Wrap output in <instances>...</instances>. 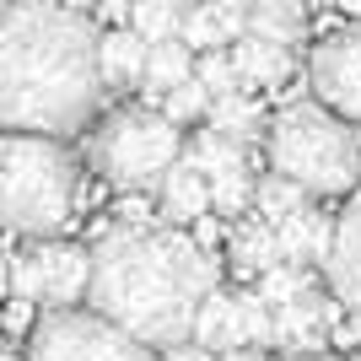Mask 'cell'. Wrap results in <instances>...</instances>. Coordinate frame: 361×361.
I'll use <instances>...</instances> for the list:
<instances>
[{
    "label": "cell",
    "mask_w": 361,
    "mask_h": 361,
    "mask_svg": "<svg viewBox=\"0 0 361 361\" xmlns=\"http://www.w3.org/2000/svg\"><path fill=\"white\" fill-rule=\"evenodd\" d=\"M87 11L60 0H11L0 16V130L71 140L108 103Z\"/></svg>",
    "instance_id": "1"
},
{
    "label": "cell",
    "mask_w": 361,
    "mask_h": 361,
    "mask_svg": "<svg viewBox=\"0 0 361 361\" xmlns=\"http://www.w3.org/2000/svg\"><path fill=\"white\" fill-rule=\"evenodd\" d=\"M216 291V259L178 226H119L92 243L87 307L167 350L195 334L200 302Z\"/></svg>",
    "instance_id": "2"
},
{
    "label": "cell",
    "mask_w": 361,
    "mask_h": 361,
    "mask_svg": "<svg viewBox=\"0 0 361 361\" xmlns=\"http://www.w3.org/2000/svg\"><path fill=\"white\" fill-rule=\"evenodd\" d=\"M81 162L54 135L0 130V232L54 238L75 216Z\"/></svg>",
    "instance_id": "3"
},
{
    "label": "cell",
    "mask_w": 361,
    "mask_h": 361,
    "mask_svg": "<svg viewBox=\"0 0 361 361\" xmlns=\"http://www.w3.org/2000/svg\"><path fill=\"white\" fill-rule=\"evenodd\" d=\"M264 151H270V173L302 183L313 200L356 195L361 183V130L340 119L334 108H324L318 97L281 108L270 119Z\"/></svg>",
    "instance_id": "4"
},
{
    "label": "cell",
    "mask_w": 361,
    "mask_h": 361,
    "mask_svg": "<svg viewBox=\"0 0 361 361\" xmlns=\"http://www.w3.org/2000/svg\"><path fill=\"white\" fill-rule=\"evenodd\" d=\"M87 162L97 178H108L124 195L162 189V178L183 162V124H173L151 103L108 108L87 135Z\"/></svg>",
    "instance_id": "5"
},
{
    "label": "cell",
    "mask_w": 361,
    "mask_h": 361,
    "mask_svg": "<svg viewBox=\"0 0 361 361\" xmlns=\"http://www.w3.org/2000/svg\"><path fill=\"white\" fill-rule=\"evenodd\" d=\"M22 361H157V350L81 302V307H44V318L27 329Z\"/></svg>",
    "instance_id": "6"
},
{
    "label": "cell",
    "mask_w": 361,
    "mask_h": 361,
    "mask_svg": "<svg viewBox=\"0 0 361 361\" xmlns=\"http://www.w3.org/2000/svg\"><path fill=\"white\" fill-rule=\"evenodd\" d=\"M92 281V248L81 243H38L11 264V297L32 307H81Z\"/></svg>",
    "instance_id": "7"
},
{
    "label": "cell",
    "mask_w": 361,
    "mask_h": 361,
    "mask_svg": "<svg viewBox=\"0 0 361 361\" xmlns=\"http://www.w3.org/2000/svg\"><path fill=\"white\" fill-rule=\"evenodd\" d=\"M307 92H313L324 108H334L340 119L361 124V22L324 32L307 54Z\"/></svg>",
    "instance_id": "8"
},
{
    "label": "cell",
    "mask_w": 361,
    "mask_h": 361,
    "mask_svg": "<svg viewBox=\"0 0 361 361\" xmlns=\"http://www.w3.org/2000/svg\"><path fill=\"white\" fill-rule=\"evenodd\" d=\"M324 281H329L334 302L350 318H361V195L334 216V243H329V259H324Z\"/></svg>",
    "instance_id": "9"
},
{
    "label": "cell",
    "mask_w": 361,
    "mask_h": 361,
    "mask_svg": "<svg viewBox=\"0 0 361 361\" xmlns=\"http://www.w3.org/2000/svg\"><path fill=\"white\" fill-rule=\"evenodd\" d=\"M146 54L151 44L140 38L135 27H108L97 38V71H103V87L108 92H130L146 81Z\"/></svg>",
    "instance_id": "10"
},
{
    "label": "cell",
    "mask_w": 361,
    "mask_h": 361,
    "mask_svg": "<svg viewBox=\"0 0 361 361\" xmlns=\"http://www.w3.org/2000/svg\"><path fill=\"white\" fill-rule=\"evenodd\" d=\"M324 329H329V302L318 297L313 286L302 291L297 302L275 307V345L291 350V356H307V350L324 345Z\"/></svg>",
    "instance_id": "11"
},
{
    "label": "cell",
    "mask_w": 361,
    "mask_h": 361,
    "mask_svg": "<svg viewBox=\"0 0 361 361\" xmlns=\"http://www.w3.org/2000/svg\"><path fill=\"white\" fill-rule=\"evenodd\" d=\"M162 221L167 226H195V221H205V216L216 211L211 205V178L205 173H195L189 162H178L173 173L162 178Z\"/></svg>",
    "instance_id": "12"
},
{
    "label": "cell",
    "mask_w": 361,
    "mask_h": 361,
    "mask_svg": "<svg viewBox=\"0 0 361 361\" xmlns=\"http://www.w3.org/2000/svg\"><path fill=\"white\" fill-rule=\"evenodd\" d=\"M232 65H238V81L248 92H270V87H281V81L291 75V49L243 32L238 44H232Z\"/></svg>",
    "instance_id": "13"
},
{
    "label": "cell",
    "mask_w": 361,
    "mask_h": 361,
    "mask_svg": "<svg viewBox=\"0 0 361 361\" xmlns=\"http://www.w3.org/2000/svg\"><path fill=\"white\" fill-rule=\"evenodd\" d=\"M275 232H281V254H286V264H297V270L329 259V243H334V221H329V216H318V211L302 205V211L286 216Z\"/></svg>",
    "instance_id": "14"
},
{
    "label": "cell",
    "mask_w": 361,
    "mask_h": 361,
    "mask_svg": "<svg viewBox=\"0 0 361 361\" xmlns=\"http://www.w3.org/2000/svg\"><path fill=\"white\" fill-rule=\"evenodd\" d=\"M248 32L297 49L307 38V0H248Z\"/></svg>",
    "instance_id": "15"
},
{
    "label": "cell",
    "mask_w": 361,
    "mask_h": 361,
    "mask_svg": "<svg viewBox=\"0 0 361 361\" xmlns=\"http://www.w3.org/2000/svg\"><path fill=\"white\" fill-rule=\"evenodd\" d=\"M232 264L243 275H270L275 264H286L281 254V232H275L264 216H248V221L232 226Z\"/></svg>",
    "instance_id": "16"
},
{
    "label": "cell",
    "mask_w": 361,
    "mask_h": 361,
    "mask_svg": "<svg viewBox=\"0 0 361 361\" xmlns=\"http://www.w3.org/2000/svg\"><path fill=\"white\" fill-rule=\"evenodd\" d=\"M189 75H195V49L183 44V38H167V44H151L140 92H146V103H151V108H162V97H167L173 87H183Z\"/></svg>",
    "instance_id": "17"
},
{
    "label": "cell",
    "mask_w": 361,
    "mask_h": 361,
    "mask_svg": "<svg viewBox=\"0 0 361 361\" xmlns=\"http://www.w3.org/2000/svg\"><path fill=\"white\" fill-rule=\"evenodd\" d=\"M183 162L195 167V173H205L211 183L248 173V157H243V146H238V140H226L221 130H211V124H205L195 140H183Z\"/></svg>",
    "instance_id": "18"
},
{
    "label": "cell",
    "mask_w": 361,
    "mask_h": 361,
    "mask_svg": "<svg viewBox=\"0 0 361 361\" xmlns=\"http://www.w3.org/2000/svg\"><path fill=\"white\" fill-rule=\"evenodd\" d=\"M195 345L216 350V356H226V350H243L248 340H243V324H238V302L221 297V291H211V297L200 302L195 313V334H189Z\"/></svg>",
    "instance_id": "19"
},
{
    "label": "cell",
    "mask_w": 361,
    "mask_h": 361,
    "mask_svg": "<svg viewBox=\"0 0 361 361\" xmlns=\"http://www.w3.org/2000/svg\"><path fill=\"white\" fill-rule=\"evenodd\" d=\"M211 130H221L226 140H238V146H254V140L270 135V119H264V108L248 97V92H226L211 103Z\"/></svg>",
    "instance_id": "20"
},
{
    "label": "cell",
    "mask_w": 361,
    "mask_h": 361,
    "mask_svg": "<svg viewBox=\"0 0 361 361\" xmlns=\"http://www.w3.org/2000/svg\"><path fill=\"white\" fill-rule=\"evenodd\" d=\"M189 6H195V0H135L130 27H135L146 44H167V38L183 32V11H189Z\"/></svg>",
    "instance_id": "21"
},
{
    "label": "cell",
    "mask_w": 361,
    "mask_h": 361,
    "mask_svg": "<svg viewBox=\"0 0 361 361\" xmlns=\"http://www.w3.org/2000/svg\"><path fill=\"white\" fill-rule=\"evenodd\" d=\"M307 200H313V195H307L302 183H291V178H281V173H270V178H259V189H254V216H264L270 226H281L286 216H297Z\"/></svg>",
    "instance_id": "22"
},
{
    "label": "cell",
    "mask_w": 361,
    "mask_h": 361,
    "mask_svg": "<svg viewBox=\"0 0 361 361\" xmlns=\"http://www.w3.org/2000/svg\"><path fill=\"white\" fill-rule=\"evenodd\" d=\"M195 81L211 97H226V92H243L238 81V65H232V49H205V54H195Z\"/></svg>",
    "instance_id": "23"
},
{
    "label": "cell",
    "mask_w": 361,
    "mask_h": 361,
    "mask_svg": "<svg viewBox=\"0 0 361 361\" xmlns=\"http://www.w3.org/2000/svg\"><path fill=\"white\" fill-rule=\"evenodd\" d=\"M211 103H216V97L200 87L195 75H189L183 87H173V92L162 97V114H167L173 124H205V119H211Z\"/></svg>",
    "instance_id": "24"
},
{
    "label": "cell",
    "mask_w": 361,
    "mask_h": 361,
    "mask_svg": "<svg viewBox=\"0 0 361 361\" xmlns=\"http://www.w3.org/2000/svg\"><path fill=\"white\" fill-rule=\"evenodd\" d=\"M238 302V324H243V340L248 345H275V307L259 291H243V297H232Z\"/></svg>",
    "instance_id": "25"
},
{
    "label": "cell",
    "mask_w": 361,
    "mask_h": 361,
    "mask_svg": "<svg viewBox=\"0 0 361 361\" xmlns=\"http://www.w3.org/2000/svg\"><path fill=\"white\" fill-rule=\"evenodd\" d=\"M183 44L195 49V54H205V49H226V27L216 22V11L205 6V0H195L189 11H183Z\"/></svg>",
    "instance_id": "26"
},
{
    "label": "cell",
    "mask_w": 361,
    "mask_h": 361,
    "mask_svg": "<svg viewBox=\"0 0 361 361\" xmlns=\"http://www.w3.org/2000/svg\"><path fill=\"white\" fill-rule=\"evenodd\" d=\"M307 286H313V275L297 270V264H275L270 275H259V297L270 302V307H286V302H297Z\"/></svg>",
    "instance_id": "27"
},
{
    "label": "cell",
    "mask_w": 361,
    "mask_h": 361,
    "mask_svg": "<svg viewBox=\"0 0 361 361\" xmlns=\"http://www.w3.org/2000/svg\"><path fill=\"white\" fill-rule=\"evenodd\" d=\"M157 361H216V350L195 345V340H183V345H167V350H157Z\"/></svg>",
    "instance_id": "28"
},
{
    "label": "cell",
    "mask_w": 361,
    "mask_h": 361,
    "mask_svg": "<svg viewBox=\"0 0 361 361\" xmlns=\"http://www.w3.org/2000/svg\"><path fill=\"white\" fill-rule=\"evenodd\" d=\"M130 11H135V0H103L97 16H103L108 27H130Z\"/></svg>",
    "instance_id": "29"
},
{
    "label": "cell",
    "mask_w": 361,
    "mask_h": 361,
    "mask_svg": "<svg viewBox=\"0 0 361 361\" xmlns=\"http://www.w3.org/2000/svg\"><path fill=\"white\" fill-rule=\"evenodd\" d=\"M221 361H264V356H259V345H243V350H226Z\"/></svg>",
    "instance_id": "30"
},
{
    "label": "cell",
    "mask_w": 361,
    "mask_h": 361,
    "mask_svg": "<svg viewBox=\"0 0 361 361\" xmlns=\"http://www.w3.org/2000/svg\"><path fill=\"white\" fill-rule=\"evenodd\" d=\"M60 6H71V11H97L103 0H60Z\"/></svg>",
    "instance_id": "31"
},
{
    "label": "cell",
    "mask_w": 361,
    "mask_h": 361,
    "mask_svg": "<svg viewBox=\"0 0 361 361\" xmlns=\"http://www.w3.org/2000/svg\"><path fill=\"white\" fill-rule=\"evenodd\" d=\"M286 361H340V356H329V350H307V356H286Z\"/></svg>",
    "instance_id": "32"
},
{
    "label": "cell",
    "mask_w": 361,
    "mask_h": 361,
    "mask_svg": "<svg viewBox=\"0 0 361 361\" xmlns=\"http://www.w3.org/2000/svg\"><path fill=\"white\" fill-rule=\"evenodd\" d=\"M6 291H11V264L0 259V297H6Z\"/></svg>",
    "instance_id": "33"
},
{
    "label": "cell",
    "mask_w": 361,
    "mask_h": 361,
    "mask_svg": "<svg viewBox=\"0 0 361 361\" xmlns=\"http://www.w3.org/2000/svg\"><path fill=\"white\" fill-rule=\"evenodd\" d=\"M0 361H22V356H16V350L6 345V340H0Z\"/></svg>",
    "instance_id": "34"
},
{
    "label": "cell",
    "mask_w": 361,
    "mask_h": 361,
    "mask_svg": "<svg viewBox=\"0 0 361 361\" xmlns=\"http://www.w3.org/2000/svg\"><path fill=\"white\" fill-rule=\"evenodd\" d=\"M6 6H11V0H0V16H6Z\"/></svg>",
    "instance_id": "35"
},
{
    "label": "cell",
    "mask_w": 361,
    "mask_h": 361,
    "mask_svg": "<svg viewBox=\"0 0 361 361\" xmlns=\"http://www.w3.org/2000/svg\"><path fill=\"white\" fill-rule=\"evenodd\" d=\"M324 6H334V0H324Z\"/></svg>",
    "instance_id": "36"
}]
</instances>
